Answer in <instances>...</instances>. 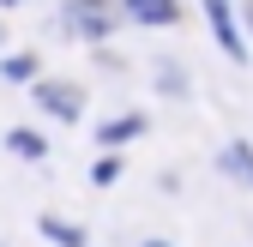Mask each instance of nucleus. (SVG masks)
<instances>
[{
    "label": "nucleus",
    "instance_id": "nucleus-6",
    "mask_svg": "<svg viewBox=\"0 0 253 247\" xmlns=\"http://www.w3.org/2000/svg\"><path fill=\"white\" fill-rule=\"evenodd\" d=\"M145 133V115H126V121H109L103 127V145H121V139H139Z\"/></svg>",
    "mask_w": 253,
    "mask_h": 247
},
{
    "label": "nucleus",
    "instance_id": "nucleus-5",
    "mask_svg": "<svg viewBox=\"0 0 253 247\" xmlns=\"http://www.w3.org/2000/svg\"><path fill=\"white\" fill-rule=\"evenodd\" d=\"M223 169L253 187V145H247V139H229V145H223Z\"/></svg>",
    "mask_w": 253,
    "mask_h": 247
},
{
    "label": "nucleus",
    "instance_id": "nucleus-9",
    "mask_svg": "<svg viewBox=\"0 0 253 247\" xmlns=\"http://www.w3.org/2000/svg\"><path fill=\"white\" fill-rule=\"evenodd\" d=\"M6 79H30V54H12L6 60Z\"/></svg>",
    "mask_w": 253,
    "mask_h": 247
},
{
    "label": "nucleus",
    "instance_id": "nucleus-1",
    "mask_svg": "<svg viewBox=\"0 0 253 247\" xmlns=\"http://www.w3.org/2000/svg\"><path fill=\"white\" fill-rule=\"evenodd\" d=\"M126 6H115V0H73L67 6V30H79V37H109V30L121 24Z\"/></svg>",
    "mask_w": 253,
    "mask_h": 247
},
{
    "label": "nucleus",
    "instance_id": "nucleus-3",
    "mask_svg": "<svg viewBox=\"0 0 253 247\" xmlns=\"http://www.w3.org/2000/svg\"><path fill=\"white\" fill-rule=\"evenodd\" d=\"M205 12H211V37L223 42V54L241 67V60H247V42L235 37V12H229V0H205Z\"/></svg>",
    "mask_w": 253,
    "mask_h": 247
},
{
    "label": "nucleus",
    "instance_id": "nucleus-4",
    "mask_svg": "<svg viewBox=\"0 0 253 247\" xmlns=\"http://www.w3.org/2000/svg\"><path fill=\"white\" fill-rule=\"evenodd\" d=\"M126 18H139V24H175L181 6H175V0H126Z\"/></svg>",
    "mask_w": 253,
    "mask_h": 247
},
{
    "label": "nucleus",
    "instance_id": "nucleus-8",
    "mask_svg": "<svg viewBox=\"0 0 253 247\" xmlns=\"http://www.w3.org/2000/svg\"><path fill=\"white\" fill-rule=\"evenodd\" d=\"M6 145H12V151H18V157H30V163H37V157H42V151H48V145H42V139H37V133H30V127H18V133H12V139H6Z\"/></svg>",
    "mask_w": 253,
    "mask_h": 247
},
{
    "label": "nucleus",
    "instance_id": "nucleus-2",
    "mask_svg": "<svg viewBox=\"0 0 253 247\" xmlns=\"http://www.w3.org/2000/svg\"><path fill=\"white\" fill-rule=\"evenodd\" d=\"M37 103H42L54 121H79V109H84L79 84H67V79H48V84H37Z\"/></svg>",
    "mask_w": 253,
    "mask_h": 247
},
{
    "label": "nucleus",
    "instance_id": "nucleus-7",
    "mask_svg": "<svg viewBox=\"0 0 253 247\" xmlns=\"http://www.w3.org/2000/svg\"><path fill=\"white\" fill-rule=\"evenodd\" d=\"M42 235H48V241H60V247H84V235H79L73 223H60V217H42Z\"/></svg>",
    "mask_w": 253,
    "mask_h": 247
}]
</instances>
